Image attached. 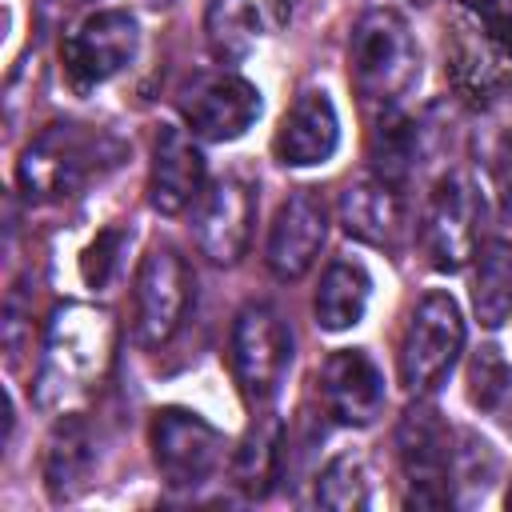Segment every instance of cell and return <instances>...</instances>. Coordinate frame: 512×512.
Listing matches in <instances>:
<instances>
[{
    "label": "cell",
    "mask_w": 512,
    "mask_h": 512,
    "mask_svg": "<svg viewBox=\"0 0 512 512\" xmlns=\"http://www.w3.org/2000/svg\"><path fill=\"white\" fill-rule=\"evenodd\" d=\"M112 316L92 304H64L48 320L44 356L32 380V400L44 412L84 400L112 364Z\"/></svg>",
    "instance_id": "obj_1"
},
{
    "label": "cell",
    "mask_w": 512,
    "mask_h": 512,
    "mask_svg": "<svg viewBox=\"0 0 512 512\" xmlns=\"http://www.w3.org/2000/svg\"><path fill=\"white\" fill-rule=\"evenodd\" d=\"M348 80L376 108L400 104L420 80V48L408 20L392 8H368L348 36Z\"/></svg>",
    "instance_id": "obj_2"
},
{
    "label": "cell",
    "mask_w": 512,
    "mask_h": 512,
    "mask_svg": "<svg viewBox=\"0 0 512 512\" xmlns=\"http://www.w3.org/2000/svg\"><path fill=\"white\" fill-rule=\"evenodd\" d=\"M120 144L92 124H48L20 156L16 180L28 200H60L116 164Z\"/></svg>",
    "instance_id": "obj_3"
},
{
    "label": "cell",
    "mask_w": 512,
    "mask_h": 512,
    "mask_svg": "<svg viewBox=\"0 0 512 512\" xmlns=\"http://www.w3.org/2000/svg\"><path fill=\"white\" fill-rule=\"evenodd\" d=\"M452 436L456 432L444 424V416L432 404L416 400L400 416L396 456H400V472H404V500L412 508L456 504V496H452V460H456Z\"/></svg>",
    "instance_id": "obj_4"
},
{
    "label": "cell",
    "mask_w": 512,
    "mask_h": 512,
    "mask_svg": "<svg viewBox=\"0 0 512 512\" xmlns=\"http://www.w3.org/2000/svg\"><path fill=\"white\" fill-rule=\"evenodd\" d=\"M444 76L464 104L488 108L512 88V44L496 40L460 4L444 32Z\"/></svg>",
    "instance_id": "obj_5"
},
{
    "label": "cell",
    "mask_w": 512,
    "mask_h": 512,
    "mask_svg": "<svg viewBox=\"0 0 512 512\" xmlns=\"http://www.w3.org/2000/svg\"><path fill=\"white\" fill-rule=\"evenodd\" d=\"M464 348V316L448 292H428L404 328L400 340V384L420 396L444 384Z\"/></svg>",
    "instance_id": "obj_6"
},
{
    "label": "cell",
    "mask_w": 512,
    "mask_h": 512,
    "mask_svg": "<svg viewBox=\"0 0 512 512\" xmlns=\"http://www.w3.org/2000/svg\"><path fill=\"white\" fill-rule=\"evenodd\" d=\"M228 364L240 392L256 404L272 400L288 364H292V332L272 304H244L232 320Z\"/></svg>",
    "instance_id": "obj_7"
},
{
    "label": "cell",
    "mask_w": 512,
    "mask_h": 512,
    "mask_svg": "<svg viewBox=\"0 0 512 512\" xmlns=\"http://www.w3.org/2000/svg\"><path fill=\"white\" fill-rule=\"evenodd\" d=\"M156 472L168 488H200L216 476L224 460V436L200 412L188 408H160L148 428Z\"/></svg>",
    "instance_id": "obj_8"
},
{
    "label": "cell",
    "mask_w": 512,
    "mask_h": 512,
    "mask_svg": "<svg viewBox=\"0 0 512 512\" xmlns=\"http://www.w3.org/2000/svg\"><path fill=\"white\" fill-rule=\"evenodd\" d=\"M424 256L436 272H460L480 244V196L476 184L460 172L440 176L420 232Z\"/></svg>",
    "instance_id": "obj_9"
},
{
    "label": "cell",
    "mask_w": 512,
    "mask_h": 512,
    "mask_svg": "<svg viewBox=\"0 0 512 512\" xmlns=\"http://www.w3.org/2000/svg\"><path fill=\"white\" fill-rule=\"evenodd\" d=\"M192 300V272L172 244L148 248L136 268V340L160 348L176 336Z\"/></svg>",
    "instance_id": "obj_10"
},
{
    "label": "cell",
    "mask_w": 512,
    "mask_h": 512,
    "mask_svg": "<svg viewBox=\"0 0 512 512\" xmlns=\"http://www.w3.org/2000/svg\"><path fill=\"white\" fill-rule=\"evenodd\" d=\"M136 48H140V28H136L132 12H124V8H104V12L88 16V20H80V24L64 36L60 56H64L68 80H72L80 92H88V88L112 80L116 72H124V68L132 64Z\"/></svg>",
    "instance_id": "obj_11"
},
{
    "label": "cell",
    "mask_w": 512,
    "mask_h": 512,
    "mask_svg": "<svg viewBox=\"0 0 512 512\" xmlns=\"http://www.w3.org/2000/svg\"><path fill=\"white\" fill-rule=\"evenodd\" d=\"M260 92L236 72H204L180 92V112L200 140H236L260 116Z\"/></svg>",
    "instance_id": "obj_12"
},
{
    "label": "cell",
    "mask_w": 512,
    "mask_h": 512,
    "mask_svg": "<svg viewBox=\"0 0 512 512\" xmlns=\"http://www.w3.org/2000/svg\"><path fill=\"white\" fill-rule=\"evenodd\" d=\"M256 220V192L240 176H220L208 192H200L192 212V236L196 248L212 264H236L252 240Z\"/></svg>",
    "instance_id": "obj_13"
},
{
    "label": "cell",
    "mask_w": 512,
    "mask_h": 512,
    "mask_svg": "<svg viewBox=\"0 0 512 512\" xmlns=\"http://www.w3.org/2000/svg\"><path fill=\"white\" fill-rule=\"evenodd\" d=\"M324 236H328V208L324 200L312 192V188H296L276 220H272V232H268V248H264V260H268V272L276 280H300L320 248H324Z\"/></svg>",
    "instance_id": "obj_14"
},
{
    "label": "cell",
    "mask_w": 512,
    "mask_h": 512,
    "mask_svg": "<svg viewBox=\"0 0 512 512\" xmlns=\"http://www.w3.org/2000/svg\"><path fill=\"white\" fill-rule=\"evenodd\" d=\"M320 400L336 424L364 428L384 412V372L364 348H336L320 368Z\"/></svg>",
    "instance_id": "obj_15"
},
{
    "label": "cell",
    "mask_w": 512,
    "mask_h": 512,
    "mask_svg": "<svg viewBox=\"0 0 512 512\" xmlns=\"http://www.w3.org/2000/svg\"><path fill=\"white\" fill-rule=\"evenodd\" d=\"M204 188V152L192 136L176 124H160L148 172V200L160 216H180L188 204L200 200Z\"/></svg>",
    "instance_id": "obj_16"
},
{
    "label": "cell",
    "mask_w": 512,
    "mask_h": 512,
    "mask_svg": "<svg viewBox=\"0 0 512 512\" xmlns=\"http://www.w3.org/2000/svg\"><path fill=\"white\" fill-rule=\"evenodd\" d=\"M336 144H340L336 108H332L328 92L312 88V92H300L292 100V108L284 112V120L276 128V140H272V152L288 168H308V164L332 160Z\"/></svg>",
    "instance_id": "obj_17"
},
{
    "label": "cell",
    "mask_w": 512,
    "mask_h": 512,
    "mask_svg": "<svg viewBox=\"0 0 512 512\" xmlns=\"http://www.w3.org/2000/svg\"><path fill=\"white\" fill-rule=\"evenodd\" d=\"M288 12L280 0H212L204 16L208 48L220 64L244 60L268 24H280Z\"/></svg>",
    "instance_id": "obj_18"
},
{
    "label": "cell",
    "mask_w": 512,
    "mask_h": 512,
    "mask_svg": "<svg viewBox=\"0 0 512 512\" xmlns=\"http://www.w3.org/2000/svg\"><path fill=\"white\" fill-rule=\"evenodd\" d=\"M92 464H96V440H92V428L84 416L68 412L52 436H48V452H44V488L56 504L64 500H76L84 488H88V476H92Z\"/></svg>",
    "instance_id": "obj_19"
},
{
    "label": "cell",
    "mask_w": 512,
    "mask_h": 512,
    "mask_svg": "<svg viewBox=\"0 0 512 512\" xmlns=\"http://www.w3.org/2000/svg\"><path fill=\"white\" fill-rule=\"evenodd\" d=\"M340 220L344 232L364 244H392L396 232L404 228L400 192L380 176H360L340 192Z\"/></svg>",
    "instance_id": "obj_20"
},
{
    "label": "cell",
    "mask_w": 512,
    "mask_h": 512,
    "mask_svg": "<svg viewBox=\"0 0 512 512\" xmlns=\"http://www.w3.org/2000/svg\"><path fill=\"white\" fill-rule=\"evenodd\" d=\"M280 460H284V428L276 416H260L248 424L244 440L232 452V484L244 496L264 500L280 480Z\"/></svg>",
    "instance_id": "obj_21"
},
{
    "label": "cell",
    "mask_w": 512,
    "mask_h": 512,
    "mask_svg": "<svg viewBox=\"0 0 512 512\" xmlns=\"http://www.w3.org/2000/svg\"><path fill=\"white\" fill-rule=\"evenodd\" d=\"M368 296H372V276L360 260H332L320 276V288H316V324L328 328V332H344L352 324H360L364 308H368Z\"/></svg>",
    "instance_id": "obj_22"
},
{
    "label": "cell",
    "mask_w": 512,
    "mask_h": 512,
    "mask_svg": "<svg viewBox=\"0 0 512 512\" xmlns=\"http://www.w3.org/2000/svg\"><path fill=\"white\" fill-rule=\"evenodd\" d=\"M472 308L484 328H500L512 316V240H488L476 256Z\"/></svg>",
    "instance_id": "obj_23"
},
{
    "label": "cell",
    "mask_w": 512,
    "mask_h": 512,
    "mask_svg": "<svg viewBox=\"0 0 512 512\" xmlns=\"http://www.w3.org/2000/svg\"><path fill=\"white\" fill-rule=\"evenodd\" d=\"M372 172L400 188L416 164V124L392 104V108H380L376 116V128H372Z\"/></svg>",
    "instance_id": "obj_24"
},
{
    "label": "cell",
    "mask_w": 512,
    "mask_h": 512,
    "mask_svg": "<svg viewBox=\"0 0 512 512\" xmlns=\"http://www.w3.org/2000/svg\"><path fill=\"white\" fill-rule=\"evenodd\" d=\"M316 504L332 508V512H352V508H368V472L356 456H332L316 480Z\"/></svg>",
    "instance_id": "obj_25"
},
{
    "label": "cell",
    "mask_w": 512,
    "mask_h": 512,
    "mask_svg": "<svg viewBox=\"0 0 512 512\" xmlns=\"http://www.w3.org/2000/svg\"><path fill=\"white\" fill-rule=\"evenodd\" d=\"M456 460H452V496L456 500H476L488 492L492 472H496V456L488 448V440H480L476 432H456Z\"/></svg>",
    "instance_id": "obj_26"
},
{
    "label": "cell",
    "mask_w": 512,
    "mask_h": 512,
    "mask_svg": "<svg viewBox=\"0 0 512 512\" xmlns=\"http://www.w3.org/2000/svg\"><path fill=\"white\" fill-rule=\"evenodd\" d=\"M508 392H512V364L496 348H480L468 364V400L480 412H496Z\"/></svg>",
    "instance_id": "obj_27"
},
{
    "label": "cell",
    "mask_w": 512,
    "mask_h": 512,
    "mask_svg": "<svg viewBox=\"0 0 512 512\" xmlns=\"http://www.w3.org/2000/svg\"><path fill=\"white\" fill-rule=\"evenodd\" d=\"M120 240H124V236H120L116 228H108V232H100V236L92 240V248L84 252V280H88L92 288L108 284V272H112V264H116Z\"/></svg>",
    "instance_id": "obj_28"
},
{
    "label": "cell",
    "mask_w": 512,
    "mask_h": 512,
    "mask_svg": "<svg viewBox=\"0 0 512 512\" xmlns=\"http://www.w3.org/2000/svg\"><path fill=\"white\" fill-rule=\"evenodd\" d=\"M464 8L504 44H512V0H464Z\"/></svg>",
    "instance_id": "obj_29"
},
{
    "label": "cell",
    "mask_w": 512,
    "mask_h": 512,
    "mask_svg": "<svg viewBox=\"0 0 512 512\" xmlns=\"http://www.w3.org/2000/svg\"><path fill=\"white\" fill-rule=\"evenodd\" d=\"M492 172H496V184H500V196H504V204L512 208V136H504V140H500Z\"/></svg>",
    "instance_id": "obj_30"
},
{
    "label": "cell",
    "mask_w": 512,
    "mask_h": 512,
    "mask_svg": "<svg viewBox=\"0 0 512 512\" xmlns=\"http://www.w3.org/2000/svg\"><path fill=\"white\" fill-rule=\"evenodd\" d=\"M492 416H496V420H500V424H504V432H512V392H508V396H504V400H500V408H496V412H492Z\"/></svg>",
    "instance_id": "obj_31"
},
{
    "label": "cell",
    "mask_w": 512,
    "mask_h": 512,
    "mask_svg": "<svg viewBox=\"0 0 512 512\" xmlns=\"http://www.w3.org/2000/svg\"><path fill=\"white\" fill-rule=\"evenodd\" d=\"M504 504H508V508H512V484H508V492H504Z\"/></svg>",
    "instance_id": "obj_32"
},
{
    "label": "cell",
    "mask_w": 512,
    "mask_h": 512,
    "mask_svg": "<svg viewBox=\"0 0 512 512\" xmlns=\"http://www.w3.org/2000/svg\"><path fill=\"white\" fill-rule=\"evenodd\" d=\"M148 4H152V8H160V4H168V0H148Z\"/></svg>",
    "instance_id": "obj_33"
},
{
    "label": "cell",
    "mask_w": 512,
    "mask_h": 512,
    "mask_svg": "<svg viewBox=\"0 0 512 512\" xmlns=\"http://www.w3.org/2000/svg\"><path fill=\"white\" fill-rule=\"evenodd\" d=\"M412 4H432V0H412Z\"/></svg>",
    "instance_id": "obj_34"
}]
</instances>
